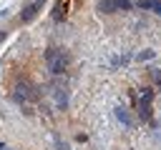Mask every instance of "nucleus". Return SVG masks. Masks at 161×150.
Masks as SVG:
<instances>
[{"label": "nucleus", "instance_id": "obj_1", "mask_svg": "<svg viewBox=\"0 0 161 150\" xmlns=\"http://www.w3.org/2000/svg\"><path fill=\"white\" fill-rule=\"evenodd\" d=\"M45 62H48V70H50L53 75H60L63 68H65V58H63L60 50H48V52H45Z\"/></svg>", "mask_w": 161, "mask_h": 150}, {"label": "nucleus", "instance_id": "obj_2", "mask_svg": "<svg viewBox=\"0 0 161 150\" xmlns=\"http://www.w3.org/2000/svg\"><path fill=\"white\" fill-rule=\"evenodd\" d=\"M40 8H43V0H35L33 5H28V8L20 12V20H23V22H30V20L38 15V10H40Z\"/></svg>", "mask_w": 161, "mask_h": 150}, {"label": "nucleus", "instance_id": "obj_3", "mask_svg": "<svg viewBox=\"0 0 161 150\" xmlns=\"http://www.w3.org/2000/svg\"><path fill=\"white\" fill-rule=\"evenodd\" d=\"M136 5H138V8H143V10H153V12H158V15H161V0H138Z\"/></svg>", "mask_w": 161, "mask_h": 150}, {"label": "nucleus", "instance_id": "obj_4", "mask_svg": "<svg viewBox=\"0 0 161 150\" xmlns=\"http://www.w3.org/2000/svg\"><path fill=\"white\" fill-rule=\"evenodd\" d=\"M15 90H18V92H15L18 100H28V98H30V88H28V85H18Z\"/></svg>", "mask_w": 161, "mask_h": 150}, {"label": "nucleus", "instance_id": "obj_5", "mask_svg": "<svg viewBox=\"0 0 161 150\" xmlns=\"http://www.w3.org/2000/svg\"><path fill=\"white\" fill-rule=\"evenodd\" d=\"M98 10L101 12H116V5H113V0H101L98 2Z\"/></svg>", "mask_w": 161, "mask_h": 150}, {"label": "nucleus", "instance_id": "obj_6", "mask_svg": "<svg viewBox=\"0 0 161 150\" xmlns=\"http://www.w3.org/2000/svg\"><path fill=\"white\" fill-rule=\"evenodd\" d=\"M113 5H116V10H131V0H113Z\"/></svg>", "mask_w": 161, "mask_h": 150}, {"label": "nucleus", "instance_id": "obj_7", "mask_svg": "<svg viewBox=\"0 0 161 150\" xmlns=\"http://www.w3.org/2000/svg\"><path fill=\"white\" fill-rule=\"evenodd\" d=\"M116 112H118V118H121V120H123V122H126V125H128V115H126V112H123V108H118V110H116Z\"/></svg>", "mask_w": 161, "mask_h": 150}, {"label": "nucleus", "instance_id": "obj_8", "mask_svg": "<svg viewBox=\"0 0 161 150\" xmlns=\"http://www.w3.org/2000/svg\"><path fill=\"white\" fill-rule=\"evenodd\" d=\"M138 58H141V60H148V58H153V52H151V50H146V52H141Z\"/></svg>", "mask_w": 161, "mask_h": 150}, {"label": "nucleus", "instance_id": "obj_9", "mask_svg": "<svg viewBox=\"0 0 161 150\" xmlns=\"http://www.w3.org/2000/svg\"><path fill=\"white\" fill-rule=\"evenodd\" d=\"M3 40H5V32H3V30H0V42H3Z\"/></svg>", "mask_w": 161, "mask_h": 150}, {"label": "nucleus", "instance_id": "obj_10", "mask_svg": "<svg viewBox=\"0 0 161 150\" xmlns=\"http://www.w3.org/2000/svg\"><path fill=\"white\" fill-rule=\"evenodd\" d=\"M0 150H8V148H5V145H0Z\"/></svg>", "mask_w": 161, "mask_h": 150}]
</instances>
